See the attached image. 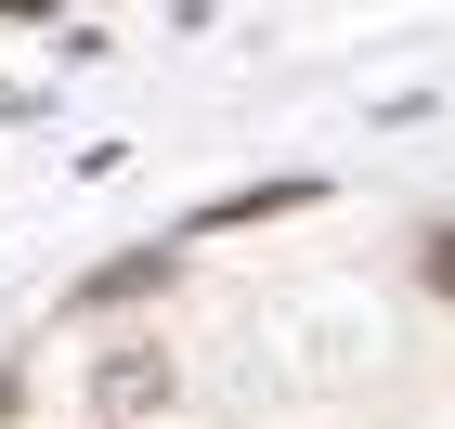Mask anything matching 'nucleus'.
<instances>
[{"instance_id":"nucleus-1","label":"nucleus","mask_w":455,"mask_h":429,"mask_svg":"<svg viewBox=\"0 0 455 429\" xmlns=\"http://www.w3.org/2000/svg\"><path fill=\"white\" fill-rule=\"evenodd\" d=\"M170 391H182V364L156 352V338L92 352V429H143V417H170Z\"/></svg>"},{"instance_id":"nucleus-4","label":"nucleus","mask_w":455,"mask_h":429,"mask_svg":"<svg viewBox=\"0 0 455 429\" xmlns=\"http://www.w3.org/2000/svg\"><path fill=\"white\" fill-rule=\"evenodd\" d=\"M13 403H27V377H13V364H0V417H13Z\"/></svg>"},{"instance_id":"nucleus-3","label":"nucleus","mask_w":455,"mask_h":429,"mask_svg":"<svg viewBox=\"0 0 455 429\" xmlns=\"http://www.w3.org/2000/svg\"><path fill=\"white\" fill-rule=\"evenodd\" d=\"M417 274H429V299H455V221H429V248H417Z\"/></svg>"},{"instance_id":"nucleus-2","label":"nucleus","mask_w":455,"mask_h":429,"mask_svg":"<svg viewBox=\"0 0 455 429\" xmlns=\"http://www.w3.org/2000/svg\"><path fill=\"white\" fill-rule=\"evenodd\" d=\"M170 274H182V248H131V260H105V274H78V286H66V313H117V299H156Z\"/></svg>"}]
</instances>
